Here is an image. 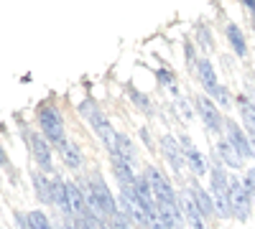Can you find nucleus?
<instances>
[{
	"label": "nucleus",
	"instance_id": "f257e3e1",
	"mask_svg": "<svg viewBox=\"0 0 255 229\" xmlns=\"http://www.w3.org/2000/svg\"><path fill=\"white\" fill-rule=\"evenodd\" d=\"M38 125H41V130H44L49 145H54V148H64L67 145V133H64V125H61V117L54 107H44L38 112Z\"/></svg>",
	"mask_w": 255,
	"mask_h": 229
},
{
	"label": "nucleus",
	"instance_id": "f03ea898",
	"mask_svg": "<svg viewBox=\"0 0 255 229\" xmlns=\"http://www.w3.org/2000/svg\"><path fill=\"white\" fill-rule=\"evenodd\" d=\"M82 115L90 120V125L95 128V133L102 138V143L108 145V151H115V138H118V133H113V128H110V122H108V117H105L100 110H97V105L95 102H82Z\"/></svg>",
	"mask_w": 255,
	"mask_h": 229
},
{
	"label": "nucleus",
	"instance_id": "7ed1b4c3",
	"mask_svg": "<svg viewBox=\"0 0 255 229\" xmlns=\"http://www.w3.org/2000/svg\"><path fill=\"white\" fill-rule=\"evenodd\" d=\"M212 196H215V209L220 217H232V204H230V176L222 168L212 171Z\"/></svg>",
	"mask_w": 255,
	"mask_h": 229
},
{
	"label": "nucleus",
	"instance_id": "20e7f679",
	"mask_svg": "<svg viewBox=\"0 0 255 229\" xmlns=\"http://www.w3.org/2000/svg\"><path fill=\"white\" fill-rule=\"evenodd\" d=\"M145 181H148V186H151V191H153V196H156V201L158 204H168V206H179V196L174 194V189H171V183H168L166 178H163V173L158 171V168H148L145 171Z\"/></svg>",
	"mask_w": 255,
	"mask_h": 229
},
{
	"label": "nucleus",
	"instance_id": "39448f33",
	"mask_svg": "<svg viewBox=\"0 0 255 229\" xmlns=\"http://www.w3.org/2000/svg\"><path fill=\"white\" fill-rule=\"evenodd\" d=\"M230 204H232V214H238V219H248L253 209V199L245 189V181L238 176H230Z\"/></svg>",
	"mask_w": 255,
	"mask_h": 229
},
{
	"label": "nucleus",
	"instance_id": "423d86ee",
	"mask_svg": "<svg viewBox=\"0 0 255 229\" xmlns=\"http://www.w3.org/2000/svg\"><path fill=\"white\" fill-rule=\"evenodd\" d=\"M179 209H181V214H184V219L189 222L191 229H207L204 227V214H202L199 204H197V199H194V194H191V191L184 189L179 194Z\"/></svg>",
	"mask_w": 255,
	"mask_h": 229
},
{
	"label": "nucleus",
	"instance_id": "0eeeda50",
	"mask_svg": "<svg viewBox=\"0 0 255 229\" xmlns=\"http://www.w3.org/2000/svg\"><path fill=\"white\" fill-rule=\"evenodd\" d=\"M28 145H31V153L36 158V163L41 165L44 171H51V148H49V140H44L36 133H28Z\"/></svg>",
	"mask_w": 255,
	"mask_h": 229
},
{
	"label": "nucleus",
	"instance_id": "6e6552de",
	"mask_svg": "<svg viewBox=\"0 0 255 229\" xmlns=\"http://www.w3.org/2000/svg\"><path fill=\"white\" fill-rule=\"evenodd\" d=\"M227 143L232 145V151H235L240 158H250L255 151H253V145L248 143V138L243 135V130L238 128L235 122H227Z\"/></svg>",
	"mask_w": 255,
	"mask_h": 229
},
{
	"label": "nucleus",
	"instance_id": "1a4fd4ad",
	"mask_svg": "<svg viewBox=\"0 0 255 229\" xmlns=\"http://www.w3.org/2000/svg\"><path fill=\"white\" fill-rule=\"evenodd\" d=\"M197 107H199V115L209 130H222V115L215 107V102H209L207 97H197Z\"/></svg>",
	"mask_w": 255,
	"mask_h": 229
},
{
	"label": "nucleus",
	"instance_id": "9d476101",
	"mask_svg": "<svg viewBox=\"0 0 255 229\" xmlns=\"http://www.w3.org/2000/svg\"><path fill=\"white\" fill-rule=\"evenodd\" d=\"M181 145H184V155H186V163L191 165V171H194L197 176H202V173H207V163H204V158H202V153L191 145V140L189 138H181Z\"/></svg>",
	"mask_w": 255,
	"mask_h": 229
},
{
	"label": "nucleus",
	"instance_id": "9b49d317",
	"mask_svg": "<svg viewBox=\"0 0 255 229\" xmlns=\"http://www.w3.org/2000/svg\"><path fill=\"white\" fill-rule=\"evenodd\" d=\"M161 145H163V153L168 158V163L174 165V171H181V165H184V158H181V148H179V143L171 138V135H163L161 138Z\"/></svg>",
	"mask_w": 255,
	"mask_h": 229
},
{
	"label": "nucleus",
	"instance_id": "f8f14e48",
	"mask_svg": "<svg viewBox=\"0 0 255 229\" xmlns=\"http://www.w3.org/2000/svg\"><path fill=\"white\" fill-rule=\"evenodd\" d=\"M197 72H199V79H202L204 89H207L209 94H215V92L220 89L217 76H215V67H212L209 61H199V64H197Z\"/></svg>",
	"mask_w": 255,
	"mask_h": 229
},
{
	"label": "nucleus",
	"instance_id": "ddd939ff",
	"mask_svg": "<svg viewBox=\"0 0 255 229\" xmlns=\"http://www.w3.org/2000/svg\"><path fill=\"white\" fill-rule=\"evenodd\" d=\"M110 153L120 155L128 165H135V151H133V145H130V140H128L125 135H120V133L115 138V151H110Z\"/></svg>",
	"mask_w": 255,
	"mask_h": 229
},
{
	"label": "nucleus",
	"instance_id": "4468645a",
	"mask_svg": "<svg viewBox=\"0 0 255 229\" xmlns=\"http://www.w3.org/2000/svg\"><path fill=\"white\" fill-rule=\"evenodd\" d=\"M51 199H54V204L59 206V209H61L64 214H69V201H67V183H64V181H59V178H54V181H51Z\"/></svg>",
	"mask_w": 255,
	"mask_h": 229
},
{
	"label": "nucleus",
	"instance_id": "2eb2a0df",
	"mask_svg": "<svg viewBox=\"0 0 255 229\" xmlns=\"http://www.w3.org/2000/svg\"><path fill=\"white\" fill-rule=\"evenodd\" d=\"M31 178H33V186H36V196H38L41 201H46V204H54V199H51V183L44 178V173L33 171Z\"/></svg>",
	"mask_w": 255,
	"mask_h": 229
},
{
	"label": "nucleus",
	"instance_id": "dca6fc26",
	"mask_svg": "<svg viewBox=\"0 0 255 229\" xmlns=\"http://www.w3.org/2000/svg\"><path fill=\"white\" fill-rule=\"evenodd\" d=\"M227 38H230V44H232V49H235V54H238V56H245V54H248V46H245L243 31H240L235 23H230V26H227Z\"/></svg>",
	"mask_w": 255,
	"mask_h": 229
},
{
	"label": "nucleus",
	"instance_id": "f3484780",
	"mask_svg": "<svg viewBox=\"0 0 255 229\" xmlns=\"http://www.w3.org/2000/svg\"><path fill=\"white\" fill-rule=\"evenodd\" d=\"M191 194H194V199H197V204H199V209H202L204 217H212V214L217 212V209H215V201H212V196H209L204 189H199L197 183H194V191H191Z\"/></svg>",
	"mask_w": 255,
	"mask_h": 229
},
{
	"label": "nucleus",
	"instance_id": "a211bd4d",
	"mask_svg": "<svg viewBox=\"0 0 255 229\" xmlns=\"http://www.w3.org/2000/svg\"><path fill=\"white\" fill-rule=\"evenodd\" d=\"M61 155H64V163H67L69 168H79V165H82V155H79V151L74 148L72 143H67L61 148Z\"/></svg>",
	"mask_w": 255,
	"mask_h": 229
},
{
	"label": "nucleus",
	"instance_id": "6ab92c4d",
	"mask_svg": "<svg viewBox=\"0 0 255 229\" xmlns=\"http://www.w3.org/2000/svg\"><path fill=\"white\" fill-rule=\"evenodd\" d=\"M220 155H222V158H225V160L232 165V168H238V165H240V160H243V158H240L235 151H232V145H230L227 140H225V143H220Z\"/></svg>",
	"mask_w": 255,
	"mask_h": 229
},
{
	"label": "nucleus",
	"instance_id": "aec40b11",
	"mask_svg": "<svg viewBox=\"0 0 255 229\" xmlns=\"http://www.w3.org/2000/svg\"><path fill=\"white\" fill-rule=\"evenodd\" d=\"M243 117H245V125H248V130L255 135V105L248 99H243Z\"/></svg>",
	"mask_w": 255,
	"mask_h": 229
},
{
	"label": "nucleus",
	"instance_id": "412c9836",
	"mask_svg": "<svg viewBox=\"0 0 255 229\" xmlns=\"http://www.w3.org/2000/svg\"><path fill=\"white\" fill-rule=\"evenodd\" d=\"M28 229H51V224L41 212H31L28 214Z\"/></svg>",
	"mask_w": 255,
	"mask_h": 229
},
{
	"label": "nucleus",
	"instance_id": "4be33fe9",
	"mask_svg": "<svg viewBox=\"0 0 255 229\" xmlns=\"http://www.w3.org/2000/svg\"><path fill=\"white\" fill-rule=\"evenodd\" d=\"M110 229H133V222L128 219L123 212H118V214L110 217Z\"/></svg>",
	"mask_w": 255,
	"mask_h": 229
},
{
	"label": "nucleus",
	"instance_id": "5701e85b",
	"mask_svg": "<svg viewBox=\"0 0 255 229\" xmlns=\"http://www.w3.org/2000/svg\"><path fill=\"white\" fill-rule=\"evenodd\" d=\"M245 189H248V194H250V199H253V204H255V168H250V171L245 173Z\"/></svg>",
	"mask_w": 255,
	"mask_h": 229
},
{
	"label": "nucleus",
	"instance_id": "b1692460",
	"mask_svg": "<svg viewBox=\"0 0 255 229\" xmlns=\"http://www.w3.org/2000/svg\"><path fill=\"white\" fill-rule=\"evenodd\" d=\"M130 97H133V99L138 102V105H140L143 110H151V105H148V99H145V97H143L140 92H135V89H130Z\"/></svg>",
	"mask_w": 255,
	"mask_h": 229
},
{
	"label": "nucleus",
	"instance_id": "393cba45",
	"mask_svg": "<svg viewBox=\"0 0 255 229\" xmlns=\"http://www.w3.org/2000/svg\"><path fill=\"white\" fill-rule=\"evenodd\" d=\"M215 97L220 99V105H230V94H227V89H225V87H220V89L215 92Z\"/></svg>",
	"mask_w": 255,
	"mask_h": 229
},
{
	"label": "nucleus",
	"instance_id": "a878e982",
	"mask_svg": "<svg viewBox=\"0 0 255 229\" xmlns=\"http://www.w3.org/2000/svg\"><path fill=\"white\" fill-rule=\"evenodd\" d=\"M248 10H255V3H253V0H245V3H243Z\"/></svg>",
	"mask_w": 255,
	"mask_h": 229
}]
</instances>
